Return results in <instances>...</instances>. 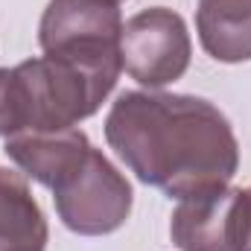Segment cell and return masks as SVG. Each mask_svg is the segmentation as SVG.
Returning <instances> with one entry per match:
<instances>
[{
  "label": "cell",
  "instance_id": "cell-6",
  "mask_svg": "<svg viewBox=\"0 0 251 251\" xmlns=\"http://www.w3.org/2000/svg\"><path fill=\"white\" fill-rule=\"evenodd\" d=\"M91 149V140L79 128L62 131H21L6 137L3 152L38 184L53 187L64 173Z\"/></svg>",
  "mask_w": 251,
  "mask_h": 251
},
{
  "label": "cell",
  "instance_id": "cell-10",
  "mask_svg": "<svg viewBox=\"0 0 251 251\" xmlns=\"http://www.w3.org/2000/svg\"><path fill=\"white\" fill-rule=\"evenodd\" d=\"M234 251H251V187H240L237 199V231H234Z\"/></svg>",
  "mask_w": 251,
  "mask_h": 251
},
{
  "label": "cell",
  "instance_id": "cell-9",
  "mask_svg": "<svg viewBox=\"0 0 251 251\" xmlns=\"http://www.w3.org/2000/svg\"><path fill=\"white\" fill-rule=\"evenodd\" d=\"M24 128L21 91L15 67H0V137H12Z\"/></svg>",
  "mask_w": 251,
  "mask_h": 251
},
{
  "label": "cell",
  "instance_id": "cell-3",
  "mask_svg": "<svg viewBox=\"0 0 251 251\" xmlns=\"http://www.w3.org/2000/svg\"><path fill=\"white\" fill-rule=\"evenodd\" d=\"M190 32L178 12L155 6L128 18L120 32L123 70L146 88L181 79L190 67Z\"/></svg>",
  "mask_w": 251,
  "mask_h": 251
},
{
  "label": "cell",
  "instance_id": "cell-4",
  "mask_svg": "<svg viewBox=\"0 0 251 251\" xmlns=\"http://www.w3.org/2000/svg\"><path fill=\"white\" fill-rule=\"evenodd\" d=\"M120 32L114 0H50L38 41L50 56H120Z\"/></svg>",
  "mask_w": 251,
  "mask_h": 251
},
{
  "label": "cell",
  "instance_id": "cell-1",
  "mask_svg": "<svg viewBox=\"0 0 251 251\" xmlns=\"http://www.w3.org/2000/svg\"><path fill=\"white\" fill-rule=\"evenodd\" d=\"M105 140L143 184L170 199L225 187L240 167L228 117L187 94H120L105 117Z\"/></svg>",
  "mask_w": 251,
  "mask_h": 251
},
{
  "label": "cell",
  "instance_id": "cell-8",
  "mask_svg": "<svg viewBox=\"0 0 251 251\" xmlns=\"http://www.w3.org/2000/svg\"><path fill=\"white\" fill-rule=\"evenodd\" d=\"M47 219L26 181L0 167V251H44Z\"/></svg>",
  "mask_w": 251,
  "mask_h": 251
},
{
  "label": "cell",
  "instance_id": "cell-5",
  "mask_svg": "<svg viewBox=\"0 0 251 251\" xmlns=\"http://www.w3.org/2000/svg\"><path fill=\"white\" fill-rule=\"evenodd\" d=\"M240 187H210L181 199L170 237L181 251H234Z\"/></svg>",
  "mask_w": 251,
  "mask_h": 251
},
{
  "label": "cell",
  "instance_id": "cell-7",
  "mask_svg": "<svg viewBox=\"0 0 251 251\" xmlns=\"http://www.w3.org/2000/svg\"><path fill=\"white\" fill-rule=\"evenodd\" d=\"M196 29L201 47L216 62L251 59V0H199Z\"/></svg>",
  "mask_w": 251,
  "mask_h": 251
},
{
  "label": "cell",
  "instance_id": "cell-2",
  "mask_svg": "<svg viewBox=\"0 0 251 251\" xmlns=\"http://www.w3.org/2000/svg\"><path fill=\"white\" fill-rule=\"evenodd\" d=\"M50 190L62 222L82 237L111 234L131 213V184L94 146Z\"/></svg>",
  "mask_w": 251,
  "mask_h": 251
},
{
  "label": "cell",
  "instance_id": "cell-11",
  "mask_svg": "<svg viewBox=\"0 0 251 251\" xmlns=\"http://www.w3.org/2000/svg\"><path fill=\"white\" fill-rule=\"evenodd\" d=\"M114 3H117V0H114Z\"/></svg>",
  "mask_w": 251,
  "mask_h": 251
}]
</instances>
